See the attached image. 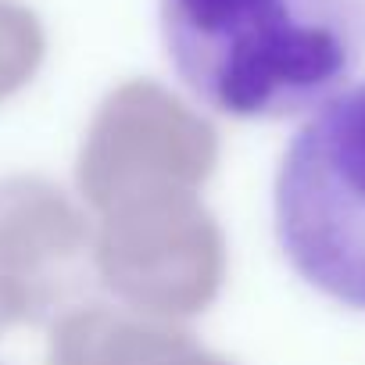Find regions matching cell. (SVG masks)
<instances>
[{
	"label": "cell",
	"instance_id": "2",
	"mask_svg": "<svg viewBox=\"0 0 365 365\" xmlns=\"http://www.w3.org/2000/svg\"><path fill=\"white\" fill-rule=\"evenodd\" d=\"M276 240L319 294L365 312V83L312 108L272 190Z\"/></svg>",
	"mask_w": 365,
	"mask_h": 365
},
{
	"label": "cell",
	"instance_id": "1",
	"mask_svg": "<svg viewBox=\"0 0 365 365\" xmlns=\"http://www.w3.org/2000/svg\"><path fill=\"white\" fill-rule=\"evenodd\" d=\"M165 54L201 104L290 118L365 61V0H161Z\"/></svg>",
	"mask_w": 365,
	"mask_h": 365
}]
</instances>
